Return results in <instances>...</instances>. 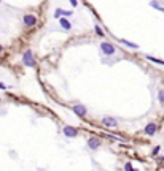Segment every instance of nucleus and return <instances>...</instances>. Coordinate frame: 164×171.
<instances>
[{"label":"nucleus","mask_w":164,"mask_h":171,"mask_svg":"<svg viewBox=\"0 0 164 171\" xmlns=\"http://www.w3.org/2000/svg\"><path fill=\"white\" fill-rule=\"evenodd\" d=\"M101 51H102L104 55H113V54L116 52L115 46H113L112 43H108V41H102V44H101Z\"/></svg>","instance_id":"obj_1"},{"label":"nucleus","mask_w":164,"mask_h":171,"mask_svg":"<svg viewBox=\"0 0 164 171\" xmlns=\"http://www.w3.org/2000/svg\"><path fill=\"white\" fill-rule=\"evenodd\" d=\"M22 63H24L26 66H34V65H35L34 52H32L30 49H27V51L24 52V55H22Z\"/></svg>","instance_id":"obj_2"},{"label":"nucleus","mask_w":164,"mask_h":171,"mask_svg":"<svg viewBox=\"0 0 164 171\" xmlns=\"http://www.w3.org/2000/svg\"><path fill=\"white\" fill-rule=\"evenodd\" d=\"M62 131H64V135H66V138H77L78 136V130L70 127V125H66Z\"/></svg>","instance_id":"obj_3"},{"label":"nucleus","mask_w":164,"mask_h":171,"mask_svg":"<svg viewBox=\"0 0 164 171\" xmlns=\"http://www.w3.org/2000/svg\"><path fill=\"white\" fill-rule=\"evenodd\" d=\"M102 125L108 128H116L118 127V120L115 117H104L102 119Z\"/></svg>","instance_id":"obj_4"},{"label":"nucleus","mask_w":164,"mask_h":171,"mask_svg":"<svg viewBox=\"0 0 164 171\" xmlns=\"http://www.w3.org/2000/svg\"><path fill=\"white\" fill-rule=\"evenodd\" d=\"M88 146H89L91 150H97L99 147H101V139L96 138V136H91V138L88 139Z\"/></svg>","instance_id":"obj_5"},{"label":"nucleus","mask_w":164,"mask_h":171,"mask_svg":"<svg viewBox=\"0 0 164 171\" xmlns=\"http://www.w3.org/2000/svg\"><path fill=\"white\" fill-rule=\"evenodd\" d=\"M24 24L27 27H35L37 25V16H34V14H26L24 16Z\"/></svg>","instance_id":"obj_6"},{"label":"nucleus","mask_w":164,"mask_h":171,"mask_svg":"<svg viewBox=\"0 0 164 171\" xmlns=\"http://www.w3.org/2000/svg\"><path fill=\"white\" fill-rule=\"evenodd\" d=\"M74 112L77 114V116H80V117H85L86 114H88V109H86V106H83V104H75V106H74Z\"/></svg>","instance_id":"obj_7"},{"label":"nucleus","mask_w":164,"mask_h":171,"mask_svg":"<svg viewBox=\"0 0 164 171\" xmlns=\"http://www.w3.org/2000/svg\"><path fill=\"white\" fill-rule=\"evenodd\" d=\"M156 130H158V127H156V124H148L147 127H145V130H143V133L145 135H148V136H153L154 133H156Z\"/></svg>","instance_id":"obj_8"},{"label":"nucleus","mask_w":164,"mask_h":171,"mask_svg":"<svg viewBox=\"0 0 164 171\" xmlns=\"http://www.w3.org/2000/svg\"><path fill=\"white\" fill-rule=\"evenodd\" d=\"M74 11H67V10H61V8H58L56 11H54V17H62V16H70Z\"/></svg>","instance_id":"obj_9"},{"label":"nucleus","mask_w":164,"mask_h":171,"mask_svg":"<svg viewBox=\"0 0 164 171\" xmlns=\"http://www.w3.org/2000/svg\"><path fill=\"white\" fill-rule=\"evenodd\" d=\"M59 24H61L62 28H66V30H70V28H72V22L69 21V19H66V17H59Z\"/></svg>","instance_id":"obj_10"},{"label":"nucleus","mask_w":164,"mask_h":171,"mask_svg":"<svg viewBox=\"0 0 164 171\" xmlns=\"http://www.w3.org/2000/svg\"><path fill=\"white\" fill-rule=\"evenodd\" d=\"M124 46H127V48H132V49H139V44H135V43H132V41H127V40H120Z\"/></svg>","instance_id":"obj_11"},{"label":"nucleus","mask_w":164,"mask_h":171,"mask_svg":"<svg viewBox=\"0 0 164 171\" xmlns=\"http://www.w3.org/2000/svg\"><path fill=\"white\" fill-rule=\"evenodd\" d=\"M104 138H108V139H113V141H120V142H126L121 136H116V135H107V133H105V135H104Z\"/></svg>","instance_id":"obj_12"},{"label":"nucleus","mask_w":164,"mask_h":171,"mask_svg":"<svg viewBox=\"0 0 164 171\" xmlns=\"http://www.w3.org/2000/svg\"><path fill=\"white\" fill-rule=\"evenodd\" d=\"M150 5H151L153 8H156L158 11H162V13H164V6H161L158 2H154V0H153V2H150Z\"/></svg>","instance_id":"obj_13"},{"label":"nucleus","mask_w":164,"mask_h":171,"mask_svg":"<svg viewBox=\"0 0 164 171\" xmlns=\"http://www.w3.org/2000/svg\"><path fill=\"white\" fill-rule=\"evenodd\" d=\"M147 59H148L150 62H154V63H159V65H164V60H159V59H154V57H151V55H147Z\"/></svg>","instance_id":"obj_14"},{"label":"nucleus","mask_w":164,"mask_h":171,"mask_svg":"<svg viewBox=\"0 0 164 171\" xmlns=\"http://www.w3.org/2000/svg\"><path fill=\"white\" fill-rule=\"evenodd\" d=\"M94 30H96V33H97L99 36H104V30H102V28L99 27V25H96V27H94Z\"/></svg>","instance_id":"obj_15"},{"label":"nucleus","mask_w":164,"mask_h":171,"mask_svg":"<svg viewBox=\"0 0 164 171\" xmlns=\"http://www.w3.org/2000/svg\"><path fill=\"white\" fill-rule=\"evenodd\" d=\"M158 98H159V101H161V103H164V90H159Z\"/></svg>","instance_id":"obj_16"},{"label":"nucleus","mask_w":164,"mask_h":171,"mask_svg":"<svg viewBox=\"0 0 164 171\" xmlns=\"http://www.w3.org/2000/svg\"><path fill=\"white\" fill-rule=\"evenodd\" d=\"M158 152H159V146H156L153 149V152H151V155H158Z\"/></svg>","instance_id":"obj_17"},{"label":"nucleus","mask_w":164,"mask_h":171,"mask_svg":"<svg viewBox=\"0 0 164 171\" xmlns=\"http://www.w3.org/2000/svg\"><path fill=\"white\" fill-rule=\"evenodd\" d=\"M124 169H126V171H131V169H132V165H131V163H126V165H124Z\"/></svg>","instance_id":"obj_18"},{"label":"nucleus","mask_w":164,"mask_h":171,"mask_svg":"<svg viewBox=\"0 0 164 171\" xmlns=\"http://www.w3.org/2000/svg\"><path fill=\"white\" fill-rule=\"evenodd\" d=\"M70 3H72V6H77L78 5V0H70Z\"/></svg>","instance_id":"obj_19"},{"label":"nucleus","mask_w":164,"mask_h":171,"mask_svg":"<svg viewBox=\"0 0 164 171\" xmlns=\"http://www.w3.org/2000/svg\"><path fill=\"white\" fill-rule=\"evenodd\" d=\"M0 89H2V90H5V89H6V86H5L3 82H0Z\"/></svg>","instance_id":"obj_20"},{"label":"nucleus","mask_w":164,"mask_h":171,"mask_svg":"<svg viewBox=\"0 0 164 171\" xmlns=\"http://www.w3.org/2000/svg\"><path fill=\"white\" fill-rule=\"evenodd\" d=\"M2 52H3V48H2V46H0V55H2Z\"/></svg>","instance_id":"obj_21"},{"label":"nucleus","mask_w":164,"mask_h":171,"mask_svg":"<svg viewBox=\"0 0 164 171\" xmlns=\"http://www.w3.org/2000/svg\"><path fill=\"white\" fill-rule=\"evenodd\" d=\"M0 3H2V0H0Z\"/></svg>","instance_id":"obj_22"}]
</instances>
